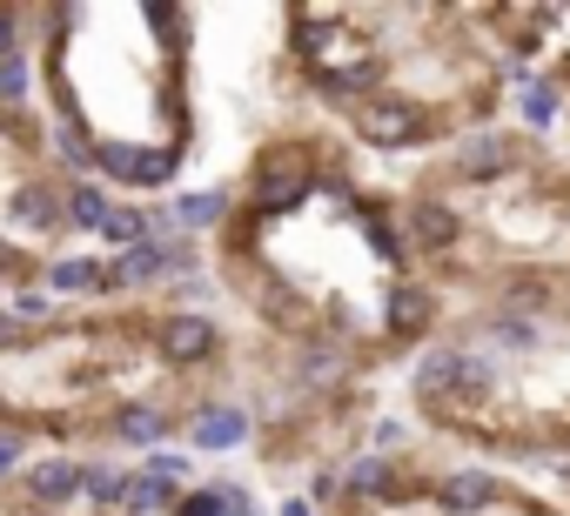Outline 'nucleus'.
Masks as SVG:
<instances>
[{"mask_svg":"<svg viewBox=\"0 0 570 516\" xmlns=\"http://www.w3.org/2000/svg\"><path fill=\"white\" fill-rule=\"evenodd\" d=\"M41 88L55 161L108 195H155L195 148V14L188 8H41Z\"/></svg>","mask_w":570,"mask_h":516,"instance_id":"f257e3e1","label":"nucleus"},{"mask_svg":"<svg viewBox=\"0 0 570 516\" xmlns=\"http://www.w3.org/2000/svg\"><path fill=\"white\" fill-rule=\"evenodd\" d=\"M396 215L443 302L523 316L570 296V161L523 128H476L430 155Z\"/></svg>","mask_w":570,"mask_h":516,"instance_id":"f03ea898","label":"nucleus"},{"mask_svg":"<svg viewBox=\"0 0 570 516\" xmlns=\"http://www.w3.org/2000/svg\"><path fill=\"white\" fill-rule=\"evenodd\" d=\"M248 443H255V416L242 396H228V389L188 396V409H181V449L188 456H235Z\"/></svg>","mask_w":570,"mask_h":516,"instance_id":"7ed1b4c3","label":"nucleus"},{"mask_svg":"<svg viewBox=\"0 0 570 516\" xmlns=\"http://www.w3.org/2000/svg\"><path fill=\"white\" fill-rule=\"evenodd\" d=\"M41 296L48 302H101V309H121V276H115V255H55L41 269Z\"/></svg>","mask_w":570,"mask_h":516,"instance_id":"20e7f679","label":"nucleus"},{"mask_svg":"<svg viewBox=\"0 0 570 516\" xmlns=\"http://www.w3.org/2000/svg\"><path fill=\"white\" fill-rule=\"evenodd\" d=\"M88 489V456H35L21 476H14V503L21 509H41V516H68Z\"/></svg>","mask_w":570,"mask_h":516,"instance_id":"39448f33","label":"nucleus"},{"mask_svg":"<svg viewBox=\"0 0 570 516\" xmlns=\"http://www.w3.org/2000/svg\"><path fill=\"white\" fill-rule=\"evenodd\" d=\"M510 108H517V128H523V135L550 141V135L563 128V108H570V95H563V81H557L550 68H537V75H523V81L510 88Z\"/></svg>","mask_w":570,"mask_h":516,"instance_id":"423d86ee","label":"nucleus"},{"mask_svg":"<svg viewBox=\"0 0 570 516\" xmlns=\"http://www.w3.org/2000/svg\"><path fill=\"white\" fill-rule=\"evenodd\" d=\"M228 215H235V188H188L168 201V235L202 241V235H222Z\"/></svg>","mask_w":570,"mask_h":516,"instance_id":"0eeeda50","label":"nucleus"},{"mask_svg":"<svg viewBox=\"0 0 570 516\" xmlns=\"http://www.w3.org/2000/svg\"><path fill=\"white\" fill-rule=\"evenodd\" d=\"M108 201H115V195H108L101 181H88V175H68V188H61V208H68V235H75V241H81V235L95 241V228H101Z\"/></svg>","mask_w":570,"mask_h":516,"instance_id":"6e6552de","label":"nucleus"},{"mask_svg":"<svg viewBox=\"0 0 570 516\" xmlns=\"http://www.w3.org/2000/svg\"><path fill=\"white\" fill-rule=\"evenodd\" d=\"M141 469H148V476H161L168 489H195V456H188V449H175V443H168V449H155V456H141Z\"/></svg>","mask_w":570,"mask_h":516,"instance_id":"1a4fd4ad","label":"nucleus"},{"mask_svg":"<svg viewBox=\"0 0 570 516\" xmlns=\"http://www.w3.org/2000/svg\"><path fill=\"white\" fill-rule=\"evenodd\" d=\"M175 516H228V509H222V489H215V476H202L195 489H181Z\"/></svg>","mask_w":570,"mask_h":516,"instance_id":"9d476101","label":"nucleus"},{"mask_svg":"<svg viewBox=\"0 0 570 516\" xmlns=\"http://www.w3.org/2000/svg\"><path fill=\"white\" fill-rule=\"evenodd\" d=\"M28 469V436H14V429H0V483H14Z\"/></svg>","mask_w":570,"mask_h":516,"instance_id":"9b49d317","label":"nucleus"},{"mask_svg":"<svg viewBox=\"0 0 570 516\" xmlns=\"http://www.w3.org/2000/svg\"><path fill=\"white\" fill-rule=\"evenodd\" d=\"M557 489H563V509H570V456L557 463Z\"/></svg>","mask_w":570,"mask_h":516,"instance_id":"f8f14e48","label":"nucleus"},{"mask_svg":"<svg viewBox=\"0 0 570 516\" xmlns=\"http://www.w3.org/2000/svg\"><path fill=\"white\" fill-rule=\"evenodd\" d=\"M21 516H41V509H21Z\"/></svg>","mask_w":570,"mask_h":516,"instance_id":"ddd939ff","label":"nucleus"}]
</instances>
